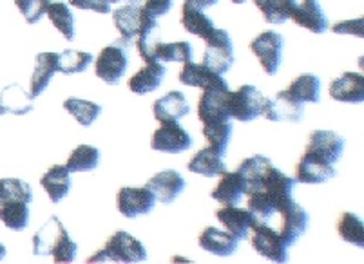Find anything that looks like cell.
Masks as SVG:
<instances>
[{
    "label": "cell",
    "instance_id": "1",
    "mask_svg": "<svg viewBox=\"0 0 364 264\" xmlns=\"http://www.w3.org/2000/svg\"><path fill=\"white\" fill-rule=\"evenodd\" d=\"M78 252L75 241L56 216H51L33 237V253L38 257L51 255L55 263H73Z\"/></svg>",
    "mask_w": 364,
    "mask_h": 264
},
{
    "label": "cell",
    "instance_id": "2",
    "mask_svg": "<svg viewBox=\"0 0 364 264\" xmlns=\"http://www.w3.org/2000/svg\"><path fill=\"white\" fill-rule=\"evenodd\" d=\"M147 259V250L131 233L118 230L105 243L104 248L91 255L87 263H144Z\"/></svg>",
    "mask_w": 364,
    "mask_h": 264
},
{
    "label": "cell",
    "instance_id": "3",
    "mask_svg": "<svg viewBox=\"0 0 364 264\" xmlns=\"http://www.w3.org/2000/svg\"><path fill=\"white\" fill-rule=\"evenodd\" d=\"M129 48H131V40L118 38L102 49L95 62V75L109 85L118 84L129 65Z\"/></svg>",
    "mask_w": 364,
    "mask_h": 264
},
{
    "label": "cell",
    "instance_id": "4",
    "mask_svg": "<svg viewBox=\"0 0 364 264\" xmlns=\"http://www.w3.org/2000/svg\"><path fill=\"white\" fill-rule=\"evenodd\" d=\"M267 98L261 94V91L254 85H241L237 91L227 94V109L230 118L248 123V121L256 120L263 114V107Z\"/></svg>",
    "mask_w": 364,
    "mask_h": 264
},
{
    "label": "cell",
    "instance_id": "5",
    "mask_svg": "<svg viewBox=\"0 0 364 264\" xmlns=\"http://www.w3.org/2000/svg\"><path fill=\"white\" fill-rule=\"evenodd\" d=\"M205 44L207 48L203 53V65L216 71L218 75H225L234 64V45L230 35L225 29L214 28L213 33L205 38Z\"/></svg>",
    "mask_w": 364,
    "mask_h": 264
},
{
    "label": "cell",
    "instance_id": "6",
    "mask_svg": "<svg viewBox=\"0 0 364 264\" xmlns=\"http://www.w3.org/2000/svg\"><path fill=\"white\" fill-rule=\"evenodd\" d=\"M283 35L276 31H264L250 42V51L257 56L261 67L268 77H274L283 62Z\"/></svg>",
    "mask_w": 364,
    "mask_h": 264
},
{
    "label": "cell",
    "instance_id": "7",
    "mask_svg": "<svg viewBox=\"0 0 364 264\" xmlns=\"http://www.w3.org/2000/svg\"><path fill=\"white\" fill-rule=\"evenodd\" d=\"M252 229V246L261 257L272 260V263H287L289 260V246L284 244L283 237L279 236V232L274 226L254 221Z\"/></svg>",
    "mask_w": 364,
    "mask_h": 264
},
{
    "label": "cell",
    "instance_id": "8",
    "mask_svg": "<svg viewBox=\"0 0 364 264\" xmlns=\"http://www.w3.org/2000/svg\"><path fill=\"white\" fill-rule=\"evenodd\" d=\"M151 147L158 153L180 154L193 147V138L178 121H164L152 134Z\"/></svg>",
    "mask_w": 364,
    "mask_h": 264
},
{
    "label": "cell",
    "instance_id": "9",
    "mask_svg": "<svg viewBox=\"0 0 364 264\" xmlns=\"http://www.w3.org/2000/svg\"><path fill=\"white\" fill-rule=\"evenodd\" d=\"M156 196L147 187H122L117 196V209L127 219L152 212Z\"/></svg>",
    "mask_w": 364,
    "mask_h": 264
},
{
    "label": "cell",
    "instance_id": "10",
    "mask_svg": "<svg viewBox=\"0 0 364 264\" xmlns=\"http://www.w3.org/2000/svg\"><path fill=\"white\" fill-rule=\"evenodd\" d=\"M304 104L292 97L289 91L277 92L276 98L264 101L263 116L270 121H290L299 123L303 120Z\"/></svg>",
    "mask_w": 364,
    "mask_h": 264
},
{
    "label": "cell",
    "instance_id": "11",
    "mask_svg": "<svg viewBox=\"0 0 364 264\" xmlns=\"http://www.w3.org/2000/svg\"><path fill=\"white\" fill-rule=\"evenodd\" d=\"M277 216H279V229L276 230L279 232V236L283 237L284 244L290 248V246L306 232L310 223V216L301 204L296 203V201L287 204Z\"/></svg>",
    "mask_w": 364,
    "mask_h": 264
},
{
    "label": "cell",
    "instance_id": "12",
    "mask_svg": "<svg viewBox=\"0 0 364 264\" xmlns=\"http://www.w3.org/2000/svg\"><path fill=\"white\" fill-rule=\"evenodd\" d=\"M230 89H203L198 104V118L203 125L232 120L227 109V94Z\"/></svg>",
    "mask_w": 364,
    "mask_h": 264
},
{
    "label": "cell",
    "instance_id": "13",
    "mask_svg": "<svg viewBox=\"0 0 364 264\" xmlns=\"http://www.w3.org/2000/svg\"><path fill=\"white\" fill-rule=\"evenodd\" d=\"M344 150V140L333 131H314L304 153L323 158L324 161L336 165Z\"/></svg>",
    "mask_w": 364,
    "mask_h": 264
},
{
    "label": "cell",
    "instance_id": "14",
    "mask_svg": "<svg viewBox=\"0 0 364 264\" xmlns=\"http://www.w3.org/2000/svg\"><path fill=\"white\" fill-rule=\"evenodd\" d=\"M297 183L304 185H321L336 177V168L332 163L324 161L323 158H317L314 154L304 153L297 163Z\"/></svg>",
    "mask_w": 364,
    "mask_h": 264
},
{
    "label": "cell",
    "instance_id": "15",
    "mask_svg": "<svg viewBox=\"0 0 364 264\" xmlns=\"http://www.w3.org/2000/svg\"><path fill=\"white\" fill-rule=\"evenodd\" d=\"M180 82L183 85H188V87L228 89L223 75H218L216 71L208 69L207 65L194 64V62H185L183 69L180 72Z\"/></svg>",
    "mask_w": 364,
    "mask_h": 264
},
{
    "label": "cell",
    "instance_id": "16",
    "mask_svg": "<svg viewBox=\"0 0 364 264\" xmlns=\"http://www.w3.org/2000/svg\"><path fill=\"white\" fill-rule=\"evenodd\" d=\"M330 97L343 104H363L364 77L360 72H343L330 84Z\"/></svg>",
    "mask_w": 364,
    "mask_h": 264
},
{
    "label": "cell",
    "instance_id": "17",
    "mask_svg": "<svg viewBox=\"0 0 364 264\" xmlns=\"http://www.w3.org/2000/svg\"><path fill=\"white\" fill-rule=\"evenodd\" d=\"M290 18L297 26L309 29L316 35H323L328 29V18L323 13V8L317 0H303L301 4H296V8L290 13Z\"/></svg>",
    "mask_w": 364,
    "mask_h": 264
},
{
    "label": "cell",
    "instance_id": "18",
    "mask_svg": "<svg viewBox=\"0 0 364 264\" xmlns=\"http://www.w3.org/2000/svg\"><path fill=\"white\" fill-rule=\"evenodd\" d=\"M145 187L156 196V201L168 204L183 192L185 180L176 170H164V172H158L156 176H152Z\"/></svg>",
    "mask_w": 364,
    "mask_h": 264
},
{
    "label": "cell",
    "instance_id": "19",
    "mask_svg": "<svg viewBox=\"0 0 364 264\" xmlns=\"http://www.w3.org/2000/svg\"><path fill=\"white\" fill-rule=\"evenodd\" d=\"M191 112V105L185 100L183 92L171 91L165 97L158 98L152 105V114L160 123L164 121H178Z\"/></svg>",
    "mask_w": 364,
    "mask_h": 264
},
{
    "label": "cell",
    "instance_id": "20",
    "mask_svg": "<svg viewBox=\"0 0 364 264\" xmlns=\"http://www.w3.org/2000/svg\"><path fill=\"white\" fill-rule=\"evenodd\" d=\"M35 98L26 92L18 84H11L2 89L0 92V116L4 114H15V116H24L35 107Z\"/></svg>",
    "mask_w": 364,
    "mask_h": 264
},
{
    "label": "cell",
    "instance_id": "21",
    "mask_svg": "<svg viewBox=\"0 0 364 264\" xmlns=\"http://www.w3.org/2000/svg\"><path fill=\"white\" fill-rule=\"evenodd\" d=\"M216 217L225 229L228 230V233H232L240 241L247 239L248 230L252 229L254 224L252 212L250 210L237 209L236 204L234 207H223V209H220L216 212Z\"/></svg>",
    "mask_w": 364,
    "mask_h": 264
},
{
    "label": "cell",
    "instance_id": "22",
    "mask_svg": "<svg viewBox=\"0 0 364 264\" xmlns=\"http://www.w3.org/2000/svg\"><path fill=\"white\" fill-rule=\"evenodd\" d=\"M165 72H167V69H165L164 62H149L134 77H131L127 85L134 94H140V97L149 94V92L156 91L160 87L165 78Z\"/></svg>",
    "mask_w": 364,
    "mask_h": 264
},
{
    "label": "cell",
    "instance_id": "23",
    "mask_svg": "<svg viewBox=\"0 0 364 264\" xmlns=\"http://www.w3.org/2000/svg\"><path fill=\"white\" fill-rule=\"evenodd\" d=\"M55 72H58V55L56 53H41V55H36L29 94L33 98L41 97L42 92L48 89L49 82L55 77Z\"/></svg>",
    "mask_w": 364,
    "mask_h": 264
},
{
    "label": "cell",
    "instance_id": "24",
    "mask_svg": "<svg viewBox=\"0 0 364 264\" xmlns=\"http://www.w3.org/2000/svg\"><path fill=\"white\" fill-rule=\"evenodd\" d=\"M198 241H200V246L205 252H210L218 257L232 255L237 250V244H240V239H236L232 233L225 232V230H218L214 226L205 229Z\"/></svg>",
    "mask_w": 364,
    "mask_h": 264
},
{
    "label": "cell",
    "instance_id": "25",
    "mask_svg": "<svg viewBox=\"0 0 364 264\" xmlns=\"http://www.w3.org/2000/svg\"><path fill=\"white\" fill-rule=\"evenodd\" d=\"M41 185L48 192L51 203H60L71 190V172L65 165H55L42 176Z\"/></svg>",
    "mask_w": 364,
    "mask_h": 264
},
{
    "label": "cell",
    "instance_id": "26",
    "mask_svg": "<svg viewBox=\"0 0 364 264\" xmlns=\"http://www.w3.org/2000/svg\"><path fill=\"white\" fill-rule=\"evenodd\" d=\"M221 154H218L214 148L205 147L201 150H198L193 156V160L188 161L187 168L191 172L200 174V176L205 177H216L223 176L227 172V165L221 160Z\"/></svg>",
    "mask_w": 364,
    "mask_h": 264
},
{
    "label": "cell",
    "instance_id": "27",
    "mask_svg": "<svg viewBox=\"0 0 364 264\" xmlns=\"http://www.w3.org/2000/svg\"><path fill=\"white\" fill-rule=\"evenodd\" d=\"M243 194H245L243 177H241L240 172L236 170V172H225L210 196H213L214 201L223 204V207H234V204L240 203Z\"/></svg>",
    "mask_w": 364,
    "mask_h": 264
},
{
    "label": "cell",
    "instance_id": "28",
    "mask_svg": "<svg viewBox=\"0 0 364 264\" xmlns=\"http://www.w3.org/2000/svg\"><path fill=\"white\" fill-rule=\"evenodd\" d=\"M112 22L117 26L122 38L132 40L140 31L141 24V6L140 4H127L112 11Z\"/></svg>",
    "mask_w": 364,
    "mask_h": 264
},
{
    "label": "cell",
    "instance_id": "29",
    "mask_svg": "<svg viewBox=\"0 0 364 264\" xmlns=\"http://www.w3.org/2000/svg\"><path fill=\"white\" fill-rule=\"evenodd\" d=\"M181 26H183L191 35L200 36L203 40L213 33V29L216 28L214 22L205 15L203 9L194 8V6L187 4V2H185L183 8H181Z\"/></svg>",
    "mask_w": 364,
    "mask_h": 264
},
{
    "label": "cell",
    "instance_id": "30",
    "mask_svg": "<svg viewBox=\"0 0 364 264\" xmlns=\"http://www.w3.org/2000/svg\"><path fill=\"white\" fill-rule=\"evenodd\" d=\"M287 91L303 104H309V101L319 104L321 101V80L310 72H304V75L297 77Z\"/></svg>",
    "mask_w": 364,
    "mask_h": 264
},
{
    "label": "cell",
    "instance_id": "31",
    "mask_svg": "<svg viewBox=\"0 0 364 264\" xmlns=\"http://www.w3.org/2000/svg\"><path fill=\"white\" fill-rule=\"evenodd\" d=\"M263 18L268 24H284L290 18V13L296 8V0H254Z\"/></svg>",
    "mask_w": 364,
    "mask_h": 264
},
{
    "label": "cell",
    "instance_id": "32",
    "mask_svg": "<svg viewBox=\"0 0 364 264\" xmlns=\"http://www.w3.org/2000/svg\"><path fill=\"white\" fill-rule=\"evenodd\" d=\"M0 221L9 230L21 232L29 224V203L24 201H9L0 204Z\"/></svg>",
    "mask_w": 364,
    "mask_h": 264
},
{
    "label": "cell",
    "instance_id": "33",
    "mask_svg": "<svg viewBox=\"0 0 364 264\" xmlns=\"http://www.w3.org/2000/svg\"><path fill=\"white\" fill-rule=\"evenodd\" d=\"M100 163V150L92 145H78L69 156L65 167L69 168V172H87V170H95Z\"/></svg>",
    "mask_w": 364,
    "mask_h": 264
},
{
    "label": "cell",
    "instance_id": "34",
    "mask_svg": "<svg viewBox=\"0 0 364 264\" xmlns=\"http://www.w3.org/2000/svg\"><path fill=\"white\" fill-rule=\"evenodd\" d=\"M64 109L75 118L82 127H89V125L95 123L98 116H100L102 107L95 101H89V100H82V98H68L64 101Z\"/></svg>",
    "mask_w": 364,
    "mask_h": 264
},
{
    "label": "cell",
    "instance_id": "35",
    "mask_svg": "<svg viewBox=\"0 0 364 264\" xmlns=\"http://www.w3.org/2000/svg\"><path fill=\"white\" fill-rule=\"evenodd\" d=\"M46 15L49 16V21L53 22L58 31L62 33L65 40H73L75 38V16H73L71 9L65 2H51L48 6Z\"/></svg>",
    "mask_w": 364,
    "mask_h": 264
},
{
    "label": "cell",
    "instance_id": "36",
    "mask_svg": "<svg viewBox=\"0 0 364 264\" xmlns=\"http://www.w3.org/2000/svg\"><path fill=\"white\" fill-rule=\"evenodd\" d=\"M203 136L207 138L208 147L214 148L218 154L225 156L227 145L232 136V121H216V123L203 125Z\"/></svg>",
    "mask_w": 364,
    "mask_h": 264
},
{
    "label": "cell",
    "instance_id": "37",
    "mask_svg": "<svg viewBox=\"0 0 364 264\" xmlns=\"http://www.w3.org/2000/svg\"><path fill=\"white\" fill-rule=\"evenodd\" d=\"M9 201H24V203H31V187H29L26 181L16 180V177H4V180H0V204L9 203Z\"/></svg>",
    "mask_w": 364,
    "mask_h": 264
},
{
    "label": "cell",
    "instance_id": "38",
    "mask_svg": "<svg viewBox=\"0 0 364 264\" xmlns=\"http://www.w3.org/2000/svg\"><path fill=\"white\" fill-rule=\"evenodd\" d=\"M193 45L188 42H171V44H160L154 51V60L158 62H191L193 60Z\"/></svg>",
    "mask_w": 364,
    "mask_h": 264
},
{
    "label": "cell",
    "instance_id": "39",
    "mask_svg": "<svg viewBox=\"0 0 364 264\" xmlns=\"http://www.w3.org/2000/svg\"><path fill=\"white\" fill-rule=\"evenodd\" d=\"M91 64H92L91 53L75 51V49H65L64 53H60V55H58V72H64V75H76V72H84Z\"/></svg>",
    "mask_w": 364,
    "mask_h": 264
},
{
    "label": "cell",
    "instance_id": "40",
    "mask_svg": "<svg viewBox=\"0 0 364 264\" xmlns=\"http://www.w3.org/2000/svg\"><path fill=\"white\" fill-rule=\"evenodd\" d=\"M339 236L346 243L355 244L363 248L364 244V224L359 216L352 212H344L339 219Z\"/></svg>",
    "mask_w": 364,
    "mask_h": 264
},
{
    "label": "cell",
    "instance_id": "41",
    "mask_svg": "<svg viewBox=\"0 0 364 264\" xmlns=\"http://www.w3.org/2000/svg\"><path fill=\"white\" fill-rule=\"evenodd\" d=\"M49 4H51V0H15V6L21 9L26 22L31 26L41 22V18L48 11Z\"/></svg>",
    "mask_w": 364,
    "mask_h": 264
},
{
    "label": "cell",
    "instance_id": "42",
    "mask_svg": "<svg viewBox=\"0 0 364 264\" xmlns=\"http://www.w3.org/2000/svg\"><path fill=\"white\" fill-rule=\"evenodd\" d=\"M69 4L73 8L87 9V11L102 13V15H109L111 13V2L109 0H69Z\"/></svg>",
    "mask_w": 364,
    "mask_h": 264
},
{
    "label": "cell",
    "instance_id": "43",
    "mask_svg": "<svg viewBox=\"0 0 364 264\" xmlns=\"http://www.w3.org/2000/svg\"><path fill=\"white\" fill-rule=\"evenodd\" d=\"M172 8V0H147L141 9H144L147 15L154 16V18H160V16L167 15Z\"/></svg>",
    "mask_w": 364,
    "mask_h": 264
},
{
    "label": "cell",
    "instance_id": "44",
    "mask_svg": "<svg viewBox=\"0 0 364 264\" xmlns=\"http://www.w3.org/2000/svg\"><path fill=\"white\" fill-rule=\"evenodd\" d=\"M185 2L191 6H194V8H200V9L210 8V6L218 4V0H185Z\"/></svg>",
    "mask_w": 364,
    "mask_h": 264
},
{
    "label": "cell",
    "instance_id": "45",
    "mask_svg": "<svg viewBox=\"0 0 364 264\" xmlns=\"http://www.w3.org/2000/svg\"><path fill=\"white\" fill-rule=\"evenodd\" d=\"M111 4H117V2H122V0H109ZM125 2H129V4H140V0H125Z\"/></svg>",
    "mask_w": 364,
    "mask_h": 264
},
{
    "label": "cell",
    "instance_id": "46",
    "mask_svg": "<svg viewBox=\"0 0 364 264\" xmlns=\"http://www.w3.org/2000/svg\"><path fill=\"white\" fill-rule=\"evenodd\" d=\"M6 253H8V250H6V246L2 243H0V260L4 259L6 257Z\"/></svg>",
    "mask_w": 364,
    "mask_h": 264
},
{
    "label": "cell",
    "instance_id": "47",
    "mask_svg": "<svg viewBox=\"0 0 364 264\" xmlns=\"http://www.w3.org/2000/svg\"><path fill=\"white\" fill-rule=\"evenodd\" d=\"M232 2H234V4H243L245 0H232Z\"/></svg>",
    "mask_w": 364,
    "mask_h": 264
}]
</instances>
